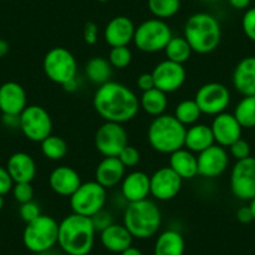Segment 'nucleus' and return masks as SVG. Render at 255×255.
<instances>
[{
	"mask_svg": "<svg viewBox=\"0 0 255 255\" xmlns=\"http://www.w3.org/2000/svg\"><path fill=\"white\" fill-rule=\"evenodd\" d=\"M93 107L104 122L124 124L138 115L140 103L130 88L109 80L98 87L93 98Z\"/></svg>",
	"mask_w": 255,
	"mask_h": 255,
	"instance_id": "nucleus-1",
	"label": "nucleus"
},
{
	"mask_svg": "<svg viewBox=\"0 0 255 255\" xmlns=\"http://www.w3.org/2000/svg\"><path fill=\"white\" fill-rule=\"evenodd\" d=\"M95 234L92 218L72 213L59 223L58 245L67 255H89L94 248Z\"/></svg>",
	"mask_w": 255,
	"mask_h": 255,
	"instance_id": "nucleus-2",
	"label": "nucleus"
},
{
	"mask_svg": "<svg viewBox=\"0 0 255 255\" xmlns=\"http://www.w3.org/2000/svg\"><path fill=\"white\" fill-rule=\"evenodd\" d=\"M184 38L193 53L210 54L219 46L222 26L213 14L199 11L190 15L184 25Z\"/></svg>",
	"mask_w": 255,
	"mask_h": 255,
	"instance_id": "nucleus-3",
	"label": "nucleus"
},
{
	"mask_svg": "<svg viewBox=\"0 0 255 255\" xmlns=\"http://www.w3.org/2000/svg\"><path fill=\"white\" fill-rule=\"evenodd\" d=\"M160 208L153 200L128 203L123 214V224L133 238L145 240L154 237L161 227Z\"/></svg>",
	"mask_w": 255,
	"mask_h": 255,
	"instance_id": "nucleus-4",
	"label": "nucleus"
},
{
	"mask_svg": "<svg viewBox=\"0 0 255 255\" xmlns=\"http://www.w3.org/2000/svg\"><path fill=\"white\" fill-rule=\"evenodd\" d=\"M186 127L178 122L174 115L163 114L155 117L149 124L146 138L153 150L169 154L184 148Z\"/></svg>",
	"mask_w": 255,
	"mask_h": 255,
	"instance_id": "nucleus-5",
	"label": "nucleus"
},
{
	"mask_svg": "<svg viewBox=\"0 0 255 255\" xmlns=\"http://www.w3.org/2000/svg\"><path fill=\"white\" fill-rule=\"evenodd\" d=\"M59 223L50 215L41 214L35 220L26 223L23 232V244L29 252L38 254L58 245Z\"/></svg>",
	"mask_w": 255,
	"mask_h": 255,
	"instance_id": "nucleus-6",
	"label": "nucleus"
},
{
	"mask_svg": "<svg viewBox=\"0 0 255 255\" xmlns=\"http://www.w3.org/2000/svg\"><path fill=\"white\" fill-rule=\"evenodd\" d=\"M173 36V31L165 20L151 18L136 26L133 43L138 50L153 54L164 51Z\"/></svg>",
	"mask_w": 255,
	"mask_h": 255,
	"instance_id": "nucleus-7",
	"label": "nucleus"
},
{
	"mask_svg": "<svg viewBox=\"0 0 255 255\" xmlns=\"http://www.w3.org/2000/svg\"><path fill=\"white\" fill-rule=\"evenodd\" d=\"M43 70L50 82L63 87L78 78V61L67 48L55 46L44 56Z\"/></svg>",
	"mask_w": 255,
	"mask_h": 255,
	"instance_id": "nucleus-8",
	"label": "nucleus"
},
{
	"mask_svg": "<svg viewBox=\"0 0 255 255\" xmlns=\"http://www.w3.org/2000/svg\"><path fill=\"white\" fill-rule=\"evenodd\" d=\"M107 190L108 189L95 180L82 183V185L69 198L72 213L92 218L105 208L108 200Z\"/></svg>",
	"mask_w": 255,
	"mask_h": 255,
	"instance_id": "nucleus-9",
	"label": "nucleus"
},
{
	"mask_svg": "<svg viewBox=\"0 0 255 255\" xmlns=\"http://www.w3.org/2000/svg\"><path fill=\"white\" fill-rule=\"evenodd\" d=\"M19 129L28 140L41 143L53 134V119L45 108L28 105L19 115Z\"/></svg>",
	"mask_w": 255,
	"mask_h": 255,
	"instance_id": "nucleus-10",
	"label": "nucleus"
},
{
	"mask_svg": "<svg viewBox=\"0 0 255 255\" xmlns=\"http://www.w3.org/2000/svg\"><path fill=\"white\" fill-rule=\"evenodd\" d=\"M94 144L104 158H118L128 145V133L123 124L104 122L95 133Z\"/></svg>",
	"mask_w": 255,
	"mask_h": 255,
	"instance_id": "nucleus-11",
	"label": "nucleus"
},
{
	"mask_svg": "<svg viewBox=\"0 0 255 255\" xmlns=\"http://www.w3.org/2000/svg\"><path fill=\"white\" fill-rule=\"evenodd\" d=\"M194 100L203 114L215 117L228 109L232 102V94L228 87L222 83L210 82L197 90Z\"/></svg>",
	"mask_w": 255,
	"mask_h": 255,
	"instance_id": "nucleus-12",
	"label": "nucleus"
},
{
	"mask_svg": "<svg viewBox=\"0 0 255 255\" xmlns=\"http://www.w3.org/2000/svg\"><path fill=\"white\" fill-rule=\"evenodd\" d=\"M230 190L240 200L255 198V158L249 156L238 160L230 171Z\"/></svg>",
	"mask_w": 255,
	"mask_h": 255,
	"instance_id": "nucleus-13",
	"label": "nucleus"
},
{
	"mask_svg": "<svg viewBox=\"0 0 255 255\" xmlns=\"http://www.w3.org/2000/svg\"><path fill=\"white\" fill-rule=\"evenodd\" d=\"M183 179L170 168L161 166L150 175V195L159 202L174 199L180 193Z\"/></svg>",
	"mask_w": 255,
	"mask_h": 255,
	"instance_id": "nucleus-14",
	"label": "nucleus"
},
{
	"mask_svg": "<svg viewBox=\"0 0 255 255\" xmlns=\"http://www.w3.org/2000/svg\"><path fill=\"white\" fill-rule=\"evenodd\" d=\"M151 74L156 89L165 94L178 92L186 80V70L183 64L174 63L168 59L156 64Z\"/></svg>",
	"mask_w": 255,
	"mask_h": 255,
	"instance_id": "nucleus-15",
	"label": "nucleus"
},
{
	"mask_svg": "<svg viewBox=\"0 0 255 255\" xmlns=\"http://www.w3.org/2000/svg\"><path fill=\"white\" fill-rule=\"evenodd\" d=\"M198 175L214 179L225 173L229 165V154L227 149L214 144L198 154Z\"/></svg>",
	"mask_w": 255,
	"mask_h": 255,
	"instance_id": "nucleus-16",
	"label": "nucleus"
},
{
	"mask_svg": "<svg viewBox=\"0 0 255 255\" xmlns=\"http://www.w3.org/2000/svg\"><path fill=\"white\" fill-rule=\"evenodd\" d=\"M214 141L223 148H229L234 141L242 138L243 128L232 113H222L215 115L212 125Z\"/></svg>",
	"mask_w": 255,
	"mask_h": 255,
	"instance_id": "nucleus-17",
	"label": "nucleus"
},
{
	"mask_svg": "<svg viewBox=\"0 0 255 255\" xmlns=\"http://www.w3.org/2000/svg\"><path fill=\"white\" fill-rule=\"evenodd\" d=\"M135 24L130 18L125 15L114 16L108 21L104 28V40L110 48L115 46H129L133 43L135 34Z\"/></svg>",
	"mask_w": 255,
	"mask_h": 255,
	"instance_id": "nucleus-18",
	"label": "nucleus"
},
{
	"mask_svg": "<svg viewBox=\"0 0 255 255\" xmlns=\"http://www.w3.org/2000/svg\"><path fill=\"white\" fill-rule=\"evenodd\" d=\"M120 195L127 203L148 199L150 195V175L141 170L125 174L120 183Z\"/></svg>",
	"mask_w": 255,
	"mask_h": 255,
	"instance_id": "nucleus-19",
	"label": "nucleus"
},
{
	"mask_svg": "<svg viewBox=\"0 0 255 255\" xmlns=\"http://www.w3.org/2000/svg\"><path fill=\"white\" fill-rule=\"evenodd\" d=\"M28 107L26 92L16 82H6L0 85V112L3 115H20Z\"/></svg>",
	"mask_w": 255,
	"mask_h": 255,
	"instance_id": "nucleus-20",
	"label": "nucleus"
},
{
	"mask_svg": "<svg viewBox=\"0 0 255 255\" xmlns=\"http://www.w3.org/2000/svg\"><path fill=\"white\" fill-rule=\"evenodd\" d=\"M82 183L80 174L74 168L68 165H60L53 169L49 175V186L60 197L70 198Z\"/></svg>",
	"mask_w": 255,
	"mask_h": 255,
	"instance_id": "nucleus-21",
	"label": "nucleus"
},
{
	"mask_svg": "<svg viewBox=\"0 0 255 255\" xmlns=\"http://www.w3.org/2000/svg\"><path fill=\"white\" fill-rule=\"evenodd\" d=\"M232 82L243 97H255V56H245L237 64Z\"/></svg>",
	"mask_w": 255,
	"mask_h": 255,
	"instance_id": "nucleus-22",
	"label": "nucleus"
},
{
	"mask_svg": "<svg viewBox=\"0 0 255 255\" xmlns=\"http://www.w3.org/2000/svg\"><path fill=\"white\" fill-rule=\"evenodd\" d=\"M5 168L14 183H31L36 176L35 160L30 154L24 151L11 154Z\"/></svg>",
	"mask_w": 255,
	"mask_h": 255,
	"instance_id": "nucleus-23",
	"label": "nucleus"
},
{
	"mask_svg": "<svg viewBox=\"0 0 255 255\" xmlns=\"http://www.w3.org/2000/svg\"><path fill=\"white\" fill-rule=\"evenodd\" d=\"M100 243L105 250L114 254H120L133 245V235L124 227V224L113 223L103 232H100Z\"/></svg>",
	"mask_w": 255,
	"mask_h": 255,
	"instance_id": "nucleus-24",
	"label": "nucleus"
},
{
	"mask_svg": "<svg viewBox=\"0 0 255 255\" xmlns=\"http://www.w3.org/2000/svg\"><path fill=\"white\" fill-rule=\"evenodd\" d=\"M125 168L119 158H103L95 169V181L105 189L119 185L125 176Z\"/></svg>",
	"mask_w": 255,
	"mask_h": 255,
	"instance_id": "nucleus-25",
	"label": "nucleus"
},
{
	"mask_svg": "<svg viewBox=\"0 0 255 255\" xmlns=\"http://www.w3.org/2000/svg\"><path fill=\"white\" fill-rule=\"evenodd\" d=\"M214 144V136H213L210 125L197 123V124L186 128L184 148H186L188 150L193 151L194 154H199Z\"/></svg>",
	"mask_w": 255,
	"mask_h": 255,
	"instance_id": "nucleus-26",
	"label": "nucleus"
},
{
	"mask_svg": "<svg viewBox=\"0 0 255 255\" xmlns=\"http://www.w3.org/2000/svg\"><path fill=\"white\" fill-rule=\"evenodd\" d=\"M169 166L183 180H190L198 175V158L193 151L181 148L169 155Z\"/></svg>",
	"mask_w": 255,
	"mask_h": 255,
	"instance_id": "nucleus-27",
	"label": "nucleus"
},
{
	"mask_svg": "<svg viewBox=\"0 0 255 255\" xmlns=\"http://www.w3.org/2000/svg\"><path fill=\"white\" fill-rule=\"evenodd\" d=\"M185 239L176 229L161 232L154 243L153 255H184Z\"/></svg>",
	"mask_w": 255,
	"mask_h": 255,
	"instance_id": "nucleus-28",
	"label": "nucleus"
},
{
	"mask_svg": "<svg viewBox=\"0 0 255 255\" xmlns=\"http://www.w3.org/2000/svg\"><path fill=\"white\" fill-rule=\"evenodd\" d=\"M112 73L113 67L104 56H93L85 65V75L88 80L98 87L109 82Z\"/></svg>",
	"mask_w": 255,
	"mask_h": 255,
	"instance_id": "nucleus-29",
	"label": "nucleus"
},
{
	"mask_svg": "<svg viewBox=\"0 0 255 255\" xmlns=\"http://www.w3.org/2000/svg\"><path fill=\"white\" fill-rule=\"evenodd\" d=\"M139 103H140V109L154 118L165 114V110L169 105L165 93L156 88L144 92L139 98Z\"/></svg>",
	"mask_w": 255,
	"mask_h": 255,
	"instance_id": "nucleus-30",
	"label": "nucleus"
},
{
	"mask_svg": "<svg viewBox=\"0 0 255 255\" xmlns=\"http://www.w3.org/2000/svg\"><path fill=\"white\" fill-rule=\"evenodd\" d=\"M173 115L184 127H191L199 122L203 113L194 99H185L176 104Z\"/></svg>",
	"mask_w": 255,
	"mask_h": 255,
	"instance_id": "nucleus-31",
	"label": "nucleus"
},
{
	"mask_svg": "<svg viewBox=\"0 0 255 255\" xmlns=\"http://www.w3.org/2000/svg\"><path fill=\"white\" fill-rule=\"evenodd\" d=\"M164 53L168 60L184 64L190 59L193 50L184 36H173L164 49Z\"/></svg>",
	"mask_w": 255,
	"mask_h": 255,
	"instance_id": "nucleus-32",
	"label": "nucleus"
},
{
	"mask_svg": "<svg viewBox=\"0 0 255 255\" xmlns=\"http://www.w3.org/2000/svg\"><path fill=\"white\" fill-rule=\"evenodd\" d=\"M234 117L242 128H255V97H243L234 108Z\"/></svg>",
	"mask_w": 255,
	"mask_h": 255,
	"instance_id": "nucleus-33",
	"label": "nucleus"
},
{
	"mask_svg": "<svg viewBox=\"0 0 255 255\" xmlns=\"http://www.w3.org/2000/svg\"><path fill=\"white\" fill-rule=\"evenodd\" d=\"M41 153L46 159L53 161L61 160L68 154V144L61 136L49 135L40 143Z\"/></svg>",
	"mask_w": 255,
	"mask_h": 255,
	"instance_id": "nucleus-34",
	"label": "nucleus"
},
{
	"mask_svg": "<svg viewBox=\"0 0 255 255\" xmlns=\"http://www.w3.org/2000/svg\"><path fill=\"white\" fill-rule=\"evenodd\" d=\"M180 8V0H148L149 11L154 18L160 20H166L175 16Z\"/></svg>",
	"mask_w": 255,
	"mask_h": 255,
	"instance_id": "nucleus-35",
	"label": "nucleus"
},
{
	"mask_svg": "<svg viewBox=\"0 0 255 255\" xmlns=\"http://www.w3.org/2000/svg\"><path fill=\"white\" fill-rule=\"evenodd\" d=\"M108 60L114 69H125L133 61V53L129 46H115L110 49Z\"/></svg>",
	"mask_w": 255,
	"mask_h": 255,
	"instance_id": "nucleus-36",
	"label": "nucleus"
},
{
	"mask_svg": "<svg viewBox=\"0 0 255 255\" xmlns=\"http://www.w3.org/2000/svg\"><path fill=\"white\" fill-rule=\"evenodd\" d=\"M11 193L19 204L31 202L34 198V188L31 183H14Z\"/></svg>",
	"mask_w": 255,
	"mask_h": 255,
	"instance_id": "nucleus-37",
	"label": "nucleus"
},
{
	"mask_svg": "<svg viewBox=\"0 0 255 255\" xmlns=\"http://www.w3.org/2000/svg\"><path fill=\"white\" fill-rule=\"evenodd\" d=\"M119 160L122 161L123 165L125 168H135L139 163H140V151L133 145H129L128 144L124 149L122 150V153L119 154Z\"/></svg>",
	"mask_w": 255,
	"mask_h": 255,
	"instance_id": "nucleus-38",
	"label": "nucleus"
},
{
	"mask_svg": "<svg viewBox=\"0 0 255 255\" xmlns=\"http://www.w3.org/2000/svg\"><path fill=\"white\" fill-rule=\"evenodd\" d=\"M250 153H252V148H250V144L248 143L245 139L240 138L237 141L232 144L229 146V154L235 159V160H243V159L249 158Z\"/></svg>",
	"mask_w": 255,
	"mask_h": 255,
	"instance_id": "nucleus-39",
	"label": "nucleus"
},
{
	"mask_svg": "<svg viewBox=\"0 0 255 255\" xmlns=\"http://www.w3.org/2000/svg\"><path fill=\"white\" fill-rule=\"evenodd\" d=\"M242 28L245 36L255 43V6L245 10L242 19Z\"/></svg>",
	"mask_w": 255,
	"mask_h": 255,
	"instance_id": "nucleus-40",
	"label": "nucleus"
},
{
	"mask_svg": "<svg viewBox=\"0 0 255 255\" xmlns=\"http://www.w3.org/2000/svg\"><path fill=\"white\" fill-rule=\"evenodd\" d=\"M19 215H20L21 220L25 222V224L26 223H30L41 215L40 207L34 200L24 203V204H20V208H19Z\"/></svg>",
	"mask_w": 255,
	"mask_h": 255,
	"instance_id": "nucleus-41",
	"label": "nucleus"
},
{
	"mask_svg": "<svg viewBox=\"0 0 255 255\" xmlns=\"http://www.w3.org/2000/svg\"><path fill=\"white\" fill-rule=\"evenodd\" d=\"M93 225H94L95 230L97 232H103L105 228H108L109 225H112L114 223V219H113V215L110 212H107L105 209L100 210L99 213H97L95 215L92 217Z\"/></svg>",
	"mask_w": 255,
	"mask_h": 255,
	"instance_id": "nucleus-42",
	"label": "nucleus"
},
{
	"mask_svg": "<svg viewBox=\"0 0 255 255\" xmlns=\"http://www.w3.org/2000/svg\"><path fill=\"white\" fill-rule=\"evenodd\" d=\"M14 181L5 166L0 165V195H6L13 190Z\"/></svg>",
	"mask_w": 255,
	"mask_h": 255,
	"instance_id": "nucleus-43",
	"label": "nucleus"
},
{
	"mask_svg": "<svg viewBox=\"0 0 255 255\" xmlns=\"http://www.w3.org/2000/svg\"><path fill=\"white\" fill-rule=\"evenodd\" d=\"M83 38L88 45H94L97 44L98 38H99V28L93 21H88L84 25V30H83Z\"/></svg>",
	"mask_w": 255,
	"mask_h": 255,
	"instance_id": "nucleus-44",
	"label": "nucleus"
},
{
	"mask_svg": "<svg viewBox=\"0 0 255 255\" xmlns=\"http://www.w3.org/2000/svg\"><path fill=\"white\" fill-rule=\"evenodd\" d=\"M136 87L141 90V92H148V90L155 88V83H154V78L151 73H143L136 79Z\"/></svg>",
	"mask_w": 255,
	"mask_h": 255,
	"instance_id": "nucleus-45",
	"label": "nucleus"
},
{
	"mask_svg": "<svg viewBox=\"0 0 255 255\" xmlns=\"http://www.w3.org/2000/svg\"><path fill=\"white\" fill-rule=\"evenodd\" d=\"M237 219L242 224H249V223H252L254 220L252 209H250L249 205H244V207L239 208L237 210Z\"/></svg>",
	"mask_w": 255,
	"mask_h": 255,
	"instance_id": "nucleus-46",
	"label": "nucleus"
},
{
	"mask_svg": "<svg viewBox=\"0 0 255 255\" xmlns=\"http://www.w3.org/2000/svg\"><path fill=\"white\" fill-rule=\"evenodd\" d=\"M230 4V6L237 10H244V9L249 8L252 0H228Z\"/></svg>",
	"mask_w": 255,
	"mask_h": 255,
	"instance_id": "nucleus-47",
	"label": "nucleus"
},
{
	"mask_svg": "<svg viewBox=\"0 0 255 255\" xmlns=\"http://www.w3.org/2000/svg\"><path fill=\"white\" fill-rule=\"evenodd\" d=\"M3 124L8 128H19V115H3Z\"/></svg>",
	"mask_w": 255,
	"mask_h": 255,
	"instance_id": "nucleus-48",
	"label": "nucleus"
},
{
	"mask_svg": "<svg viewBox=\"0 0 255 255\" xmlns=\"http://www.w3.org/2000/svg\"><path fill=\"white\" fill-rule=\"evenodd\" d=\"M78 88H79V82H78V78L77 79L70 80V82H68L67 84L63 85V89L68 93L75 92V90H78Z\"/></svg>",
	"mask_w": 255,
	"mask_h": 255,
	"instance_id": "nucleus-49",
	"label": "nucleus"
},
{
	"mask_svg": "<svg viewBox=\"0 0 255 255\" xmlns=\"http://www.w3.org/2000/svg\"><path fill=\"white\" fill-rule=\"evenodd\" d=\"M120 255H144V254L139 248L133 247V245H131V247H129L128 249H125L124 252L120 253Z\"/></svg>",
	"mask_w": 255,
	"mask_h": 255,
	"instance_id": "nucleus-50",
	"label": "nucleus"
},
{
	"mask_svg": "<svg viewBox=\"0 0 255 255\" xmlns=\"http://www.w3.org/2000/svg\"><path fill=\"white\" fill-rule=\"evenodd\" d=\"M9 53V43L4 39H0V58H4Z\"/></svg>",
	"mask_w": 255,
	"mask_h": 255,
	"instance_id": "nucleus-51",
	"label": "nucleus"
},
{
	"mask_svg": "<svg viewBox=\"0 0 255 255\" xmlns=\"http://www.w3.org/2000/svg\"><path fill=\"white\" fill-rule=\"evenodd\" d=\"M249 207H250V209H252V213H253V218H254V220H255V198H254V199H252V200H250V204H249Z\"/></svg>",
	"mask_w": 255,
	"mask_h": 255,
	"instance_id": "nucleus-52",
	"label": "nucleus"
},
{
	"mask_svg": "<svg viewBox=\"0 0 255 255\" xmlns=\"http://www.w3.org/2000/svg\"><path fill=\"white\" fill-rule=\"evenodd\" d=\"M35 255H58V254H55L54 249H50V250H46V252L38 253V254H35Z\"/></svg>",
	"mask_w": 255,
	"mask_h": 255,
	"instance_id": "nucleus-53",
	"label": "nucleus"
},
{
	"mask_svg": "<svg viewBox=\"0 0 255 255\" xmlns=\"http://www.w3.org/2000/svg\"><path fill=\"white\" fill-rule=\"evenodd\" d=\"M4 208V197L3 195H0V212L3 210Z\"/></svg>",
	"mask_w": 255,
	"mask_h": 255,
	"instance_id": "nucleus-54",
	"label": "nucleus"
},
{
	"mask_svg": "<svg viewBox=\"0 0 255 255\" xmlns=\"http://www.w3.org/2000/svg\"><path fill=\"white\" fill-rule=\"evenodd\" d=\"M203 3H207V4H213V3H217L218 0H200Z\"/></svg>",
	"mask_w": 255,
	"mask_h": 255,
	"instance_id": "nucleus-55",
	"label": "nucleus"
},
{
	"mask_svg": "<svg viewBox=\"0 0 255 255\" xmlns=\"http://www.w3.org/2000/svg\"><path fill=\"white\" fill-rule=\"evenodd\" d=\"M97 1H99V3H108L110 0H97Z\"/></svg>",
	"mask_w": 255,
	"mask_h": 255,
	"instance_id": "nucleus-56",
	"label": "nucleus"
}]
</instances>
